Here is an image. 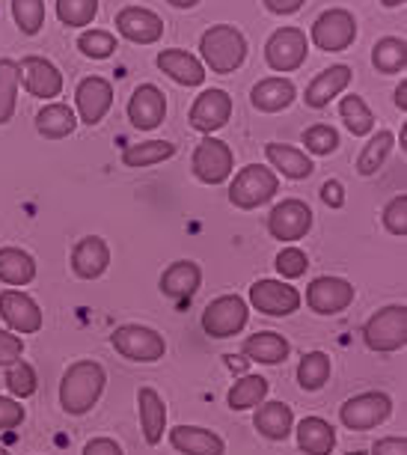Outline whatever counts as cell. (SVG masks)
I'll list each match as a JSON object with an SVG mask.
<instances>
[{
    "instance_id": "13",
    "label": "cell",
    "mask_w": 407,
    "mask_h": 455,
    "mask_svg": "<svg viewBox=\"0 0 407 455\" xmlns=\"http://www.w3.org/2000/svg\"><path fill=\"white\" fill-rule=\"evenodd\" d=\"M354 304V286L342 277H315L307 286V307L318 315H339Z\"/></svg>"
},
{
    "instance_id": "8",
    "label": "cell",
    "mask_w": 407,
    "mask_h": 455,
    "mask_svg": "<svg viewBox=\"0 0 407 455\" xmlns=\"http://www.w3.org/2000/svg\"><path fill=\"white\" fill-rule=\"evenodd\" d=\"M232 167H235V156L232 149L218 137H205L203 143L194 149V158H190V170L203 185H220L232 176Z\"/></svg>"
},
{
    "instance_id": "42",
    "label": "cell",
    "mask_w": 407,
    "mask_h": 455,
    "mask_svg": "<svg viewBox=\"0 0 407 455\" xmlns=\"http://www.w3.org/2000/svg\"><path fill=\"white\" fill-rule=\"evenodd\" d=\"M12 19L24 36H36L45 24V0H12Z\"/></svg>"
},
{
    "instance_id": "48",
    "label": "cell",
    "mask_w": 407,
    "mask_h": 455,
    "mask_svg": "<svg viewBox=\"0 0 407 455\" xmlns=\"http://www.w3.org/2000/svg\"><path fill=\"white\" fill-rule=\"evenodd\" d=\"M21 355H24L21 337H15L12 331H0V366H12L15 360H21Z\"/></svg>"
},
{
    "instance_id": "52",
    "label": "cell",
    "mask_w": 407,
    "mask_h": 455,
    "mask_svg": "<svg viewBox=\"0 0 407 455\" xmlns=\"http://www.w3.org/2000/svg\"><path fill=\"white\" fill-rule=\"evenodd\" d=\"M262 4L267 6V12H274V15H294L307 0H262Z\"/></svg>"
},
{
    "instance_id": "3",
    "label": "cell",
    "mask_w": 407,
    "mask_h": 455,
    "mask_svg": "<svg viewBox=\"0 0 407 455\" xmlns=\"http://www.w3.org/2000/svg\"><path fill=\"white\" fill-rule=\"evenodd\" d=\"M276 191H280V179L274 170H267L262 164H250L244 170H238L235 179L229 185V203L241 212H253L259 205L271 203Z\"/></svg>"
},
{
    "instance_id": "51",
    "label": "cell",
    "mask_w": 407,
    "mask_h": 455,
    "mask_svg": "<svg viewBox=\"0 0 407 455\" xmlns=\"http://www.w3.org/2000/svg\"><path fill=\"white\" fill-rule=\"evenodd\" d=\"M322 200H324L327 205H331V209H342V205H345V191H342V185H339V182H333V179H331V182H324V185H322Z\"/></svg>"
},
{
    "instance_id": "53",
    "label": "cell",
    "mask_w": 407,
    "mask_h": 455,
    "mask_svg": "<svg viewBox=\"0 0 407 455\" xmlns=\"http://www.w3.org/2000/svg\"><path fill=\"white\" fill-rule=\"evenodd\" d=\"M395 108L402 110V114L407 110V81H404V78H402V84L395 87Z\"/></svg>"
},
{
    "instance_id": "36",
    "label": "cell",
    "mask_w": 407,
    "mask_h": 455,
    "mask_svg": "<svg viewBox=\"0 0 407 455\" xmlns=\"http://www.w3.org/2000/svg\"><path fill=\"white\" fill-rule=\"evenodd\" d=\"M395 146V134L393 132H378L371 140L363 146L360 158H357V173L360 176H375L380 167H384L387 156Z\"/></svg>"
},
{
    "instance_id": "50",
    "label": "cell",
    "mask_w": 407,
    "mask_h": 455,
    "mask_svg": "<svg viewBox=\"0 0 407 455\" xmlns=\"http://www.w3.org/2000/svg\"><path fill=\"white\" fill-rule=\"evenodd\" d=\"M371 455H407V441L402 437H380L371 446Z\"/></svg>"
},
{
    "instance_id": "22",
    "label": "cell",
    "mask_w": 407,
    "mask_h": 455,
    "mask_svg": "<svg viewBox=\"0 0 407 455\" xmlns=\"http://www.w3.org/2000/svg\"><path fill=\"white\" fill-rule=\"evenodd\" d=\"M155 63H158L164 75H170V78L181 84V87H199V84L205 81V66L199 63L190 51H181V48L161 51Z\"/></svg>"
},
{
    "instance_id": "23",
    "label": "cell",
    "mask_w": 407,
    "mask_h": 455,
    "mask_svg": "<svg viewBox=\"0 0 407 455\" xmlns=\"http://www.w3.org/2000/svg\"><path fill=\"white\" fill-rule=\"evenodd\" d=\"M137 408H140V428L149 446H158L167 432V405L155 387H140L137 393Z\"/></svg>"
},
{
    "instance_id": "17",
    "label": "cell",
    "mask_w": 407,
    "mask_h": 455,
    "mask_svg": "<svg viewBox=\"0 0 407 455\" xmlns=\"http://www.w3.org/2000/svg\"><path fill=\"white\" fill-rule=\"evenodd\" d=\"M75 105L84 125H99L114 105V87H110V81L95 78V75L84 78L75 90Z\"/></svg>"
},
{
    "instance_id": "10",
    "label": "cell",
    "mask_w": 407,
    "mask_h": 455,
    "mask_svg": "<svg viewBox=\"0 0 407 455\" xmlns=\"http://www.w3.org/2000/svg\"><path fill=\"white\" fill-rule=\"evenodd\" d=\"M309 39L322 51H345L357 39V21L348 10H327L313 21Z\"/></svg>"
},
{
    "instance_id": "28",
    "label": "cell",
    "mask_w": 407,
    "mask_h": 455,
    "mask_svg": "<svg viewBox=\"0 0 407 455\" xmlns=\"http://www.w3.org/2000/svg\"><path fill=\"white\" fill-rule=\"evenodd\" d=\"M256 432L267 441H285L294 428V414L285 402H262L253 417Z\"/></svg>"
},
{
    "instance_id": "1",
    "label": "cell",
    "mask_w": 407,
    "mask_h": 455,
    "mask_svg": "<svg viewBox=\"0 0 407 455\" xmlns=\"http://www.w3.org/2000/svg\"><path fill=\"white\" fill-rule=\"evenodd\" d=\"M105 384L108 375L99 360H75L63 372V381H60V405H63L66 414L84 417L101 399Z\"/></svg>"
},
{
    "instance_id": "7",
    "label": "cell",
    "mask_w": 407,
    "mask_h": 455,
    "mask_svg": "<svg viewBox=\"0 0 407 455\" xmlns=\"http://www.w3.org/2000/svg\"><path fill=\"white\" fill-rule=\"evenodd\" d=\"M389 414H393V399L380 390L360 393V396L348 399L339 408L342 426L351 428V432H369V428H378L380 423H387Z\"/></svg>"
},
{
    "instance_id": "12",
    "label": "cell",
    "mask_w": 407,
    "mask_h": 455,
    "mask_svg": "<svg viewBox=\"0 0 407 455\" xmlns=\"http://www.w3.org/2000/svg\"><path fill=\"white\" fill-rule=\"evenodd\" d=\"M300 300H303L300 291L283 280H256L253 286H250V304H253L259 313L274 315V319L298 313Z\"/></svg>"
},
{
    "instance_id": "9",
    "label": "cell",
    "mask_w": 407,
    "mask_h": 455,
    "mask_svg": "<svg viewBox=\"0 0 407 455\" xmlns=\"http://www.w3.org/2000/svg\"><path fill=\"white\" fill-rule=\"evenodd\" d=\"M307 33L298 28H280L271 33V39L265 42V63L280 75H289L294 68L303 66L307 60Z\"/></svg>"
},
{
    "instance_id": "39",
    "label": "cell",
    "mask_w": 407,
    "mask_h": 455,
    "mask_svg": "<svg viewBox=\"0 0 407 455\" xmlns=\"http://www.w3.org/2000/svg\"><path fill=\"white\" fill-rule=\"evenodd\" d=\"M339 116L348 125V132L354 137H366L375 128V114L369 110V105L360 96H348L339 101Z\"/></svg>"
},
{
    "instance_id": "37",
    "label": "cell",
    "mask_w": 407,
    "mask_h": 455,
    "mask_svg": "<svg viewBox=\"0 0 407 455\" xmlns=\"http://www.w3.org/2000/svg\"><path fill=\"white\" fill-rule=\"evenodd\" d=\"M333 372V363L331 357L324 355V351H309V355H303L300 366H298V384L303 390H322L327 384V378Z\"/></svg>"
},
{
    "instance_id": "47",
    "label": "cell",
    "mask_w": 407,
    "mask_h": 455,
    "mask_svg": "<svg viewBox=\"0 0 407 455\" xmlns=\"http://www.w3.org/2000/svg\"><path fill=\"white\" fill-rule=\"evenodd\" d=\"M24 423V408L21 402H15L10 396H0V432H10Z\"/></svg>"
},
{
    "instance_id": "21",
    "label": "cell",
    "mask_w": 407,
    "mask_h": 455,
    "mask_svg": "<svg viewBox=\"0 0 407 455\" xmlns=\"http://www.w3.org/2000/svg\"><path fill=\"white\" fill-rule=\"evenodd\" d=\"M170 446L181 455H223L227 452L223 437L203 426H176L170 432Z\"/></svg>"
},
{
    "instance_id": "44",
    "label": "cell",
    "mask_w": 407,
    "mask_h": 455,
    "mask_svg": "<svg viewBox=\"0 0 407 455\" xmlns=\"http://www.w3.org/2000/svg\"><path fill=\"white\" fill-rule=\"evenodd\" d=\"M303 146H307V152H313V156H333V152L339 149V134H336V128L331 125H313L303 132Z\"/></svg>"
},
{
    "instance_id": "15",
    "label": "cell",
    "mask_w": 407,
    "mask_h": 455,
    "mask_svg": "<svg viewBox=\"0 0 407 455\" xmlns=\"http://www.w3.org/2000/svg\"><path fill=\"white\" fill-rule=\"evenodd\" d=\"M0 319L12 333H36L42 331V310L30 295L19 289L0 291Z\"/></svg>"
},
{
    "instance_id": "32",
    "label": "cell",
    "mask_w": 407,
    "mask_h": 455,
    "mask_svg": "<svg viewBox=\"0 0 407 455\" xmlns=\"http://www.w3.org/2000/svg\"><path fill=\"white\" fill-rule=\"evenodd\" d=\"M77 128V116L75 110L63 105V101H51L36 114V132L45 137V140H63Z\"/></svg>"
},
{
    "instance_id": "26",
    "label": "cell",
    "mask_w": 407,
    "mask_h": 455,
    "mask_svg": "<svg viewBox=\"0 0 407 455\" xmlns=\"http://www.w3.org/2000/svg\"><path fill=\"white\" fill-rule=\"evenodd\" d=\"M351 84V68L348 66H331V68H324L322 75H315L313 84L307 87V105L309 108H315V110H322L331 105V99H336L339 92L348 87Z\"/></svg>"
},
{
    "instance_id": "30",
    "label": "cell",
    "mask_w": 407,
    "mask_h": 455,
    "mask_svg": "<svg viewBox=\"0 0 407 455\" xmlns=\"http://www.w3.org/2000/svg\"><path fill=\"white\" fill-rule=\"evenodd\" d=\"M244 355L253 360V363H265V366H276L283 363L285 357H289V339L280 337V333L274 331H262V333H253V337L244 339Z\"/></svg>"
},
{
    "instance_id": "6",
    "label": "cell",
    "mask_w": 407,
    "mask_h": 455,
    "mask_svg": "<svg viewBox=\"0 0 407 455\" xmlns=\"http://www.w3.org/2000/svg\"><path fill=\"white\" fill-rule=\"evenodd\" d=\"M250 319L247 300L238 295H220L214 298L203 313V331L209 333L211 339H229L238 337L244 331V324Z\"/></svg>"
},
{
    "instance_id": "55",
    "label": "cell",
    "mask_w": 407,
    "mask_h": 455,
    "mask_svg": "<svg viewBox=\"0 0 407 455\" xmlns=\"http://www.w3.org/2000/svg\"><path fill=\"white\" fill-rule=\"evenodd\" d=\"M380 4H384V6H387V10H395V6H402V4H404V0H380Z\"/></svg>"
},
{
    "instance_id": "25",
    "label": "cell",
    "mask_w": 407,
    "mask_h": 455,
    "mask_svg": "<svg viewBox=\"0 0 407 455\" xmlns=\"http://www.w3.org/2000/svg\"><path fill=\"white\" fill-rule=\"evenodd\" d=\"M265 156L271 161L274 170H280L285 179L291 182H300V179L313 176V158L307 156L298 146H289V143H267L265 146Z\"/></svg>"
},
{
    "instance_id": "35",
    "label": "cell",
    "mask_w": 407,
    "mask_h": 455,
    "mask_svg": "<svg viewBox=\"0 0 407 455\" xmlns=\"http://www.w3.org/2000/svg\"><path fill=\"white\" fill-rule=\"evenodd\" d=\"M371 66L384 75H404L407 68V45L404 39H395V36H387L375 42L371 48Z\"/></svg>"
},
{
    "instance_id": "54",
    "label": "cell",
    "mask_w": 407,
    "mask_h": 455,
    "mask_svg": "<svg viewBox=\"0 0 407 455\" xmlns=\"http://www.w3.org/2000/svg\"><path fill=\"white\" fill-rule=\"evenodd\" d=\"M170 6H176V10H190V6H196L199 0H167Z\"/></svg>"
},
{
    "instance_id": "49",
    "label": "cell",
    "mask_w": 407,
    "mask_h": 455,
    "mask_svg": "<svg viewBox=\"0 0 407 455\" xmlns=\"http://www.w3.org/2000/svg\"><path fill=\"white\" fill-rule=\"evenodd\" d=\"M84 455H123V446H119L114 437H92V441L84 446Z\"/></svg>"
},
{
    "instance_id": "4",
    "label": "cell",
    "mask_w": 407,
    "mask_h": 455,
    "mask_svg": "<svg viewBox=\"0 0 407 455\" xmlns=\"http://www.w3.org/2000/svg\"><path fill=\"white\" fill-rule=\"evenodd\" d=\"M363 339L378 355H393L407 346V307L393 304L378 310L363 328Z\"/></svg>"
},
{
    "instance_id": "34",
    "label": "cell",
    "mask_w": 407,
    "mask_h": 455,
    "mask_svg": "<svg viewBox=\"0 0 407 455\" xmlns=\"http://www.w3.org/2000/svg\"><path fill=\"white\" fill-rule=\"evenodd\" d=\"M267 387H271V384H267L262 375H244V378H238V381L232 384L229 396H227L229 408L232 411L259 408L265 402V396H267Z\"/></svg>"
},
{
    "instance_id": "18",
    "label": "cell",
    "mask_w": 407,
    "mask_h": 455,
    "mask_svg": "<svg viewBox=\"0 0 407 455\" xmlns=\"http://www.w3.org/2000/svg\"><path fill=\"white\" fill-rule=\"evenodd\" d=\"M116 30L119 36L134 42V45H155L164 36V21L161 15L143 6H125L116 12Z\"/></svg>"
},
{
    "instance_id": "16",
    "label": "cell",
    "mask_w": 407,
    "mask_h": 455,
    "mask_svg": "<svg viewBox=\"0 0 407 455\" xmlns=\"http://www.w3.org/2000/svg\"><path fill=\"white\" fill-rule=\"evenodd\" d=\"M19 78L33 99H57L63 92V75L45 57H24L19 63Z\"/></svg>"
},
{
    "instance_id": "11",
    "label": "cell",
    "mask_w": 407,
    "mask_h": 455,
    "mask_svg": "<svg viewBox=\"0 0 407 455\" xmlns=\"http://www.w3.org/2000/svg\"><path fill=\"white\" fill-rule=\"evenodd\" d=\"M313 229V209L303 200H283L267 214V233L276 242H300Z\"/></svg>"
},
{
    "instance_id": "27",
    "label": "cell",
    "mask_w": 407,
    "mask_h": 455,
    "mask_svg": "<svg viewBox=\"0 0 407 455\" xmlns=\"http://www.w3.org/2000/svg\"><path fill=\"white\" fill-rule=\"evenodd\" d=\"M294 96H298V90L289 78H265L250 90V101L262 114H280L291 105Z\"/></svg>"
},
{
    "instance_id": "20",
    "label": "cell",
    "mask_w": 407,
    "mask_h": 455,
    "mask_svg": "<svg viewBox=\"0 0 407 455\" xmlns=\"http://www.w3.org/2000/svg\"><path fill=\"white\" fill-rule=\"evenodd\" d=\"M110 265V247L105 238L86 235L75 244L72 251V271L81 280H99Z\"/></svg>"
},
{
    "instance_id": "46",
    "label": "cell",
    "mask_w": 407,
    "mask_h": 455,
    "mask_svg": "<svg viewBox=\"0 0 407 455\" xmlns=\"http://www.w3.org/2000/svg\"><path fill=\"white\" fill-rule=\"evenodd\" d=\"M384 227H387V233H393V235H407V196H393V200L387 203V209H384Z\"/></svg>"
},
{
    "instance_id": "24",
    "label": "cell",
    "mask_w": 407,
    "mask_h": 455,
    "mask_svg": "<svg viewBox=\"0 0 407 455\" xmlns=\"http://www.w3.org/2000/svg\"><path fill=\"white\" fill-rule=\"evenodd\" d=\"M199 283H203V271L190 259L172 262L170 268L161 274V291L172 300H190L199 291Z\"/></svg>"
},
{
    "instance_id": "45",
    "label": "cell",
    "mask_w": 407,
    "mask_h": 455,
    "mask_svg": "<svg viewBox=\"0 0 407 455\" xmlns=\"http://www.w3.org/2000/svg\"><path fill=\"white\" fill-rule=\"evenodd\" d=\"M307 268H309V259L300 247H283V251L276 253V271H280L283 280H298L307 274Z\"/></svg>"
},
{
    "instance_id": "2",
    "label": "cell",
    "mask_w": 407,
    "mask_h": 455,
    "mask_svg": "<svg viewBox=\"0 0 407 455\" xmlns=\"http://www.w3.org/2000/svg\"><path fill=\"white\" fill-rule=\"evenodd\" d=\"M199 51H203L205 66L214 75H232L247 60V39L232 24H218V28H209L203 33Z\"/></svg>"
},
{
    "instance_id": "43",
    "label": "cell",
    "mask_w": 407,
    "mask_h": 455,
    "mask_svg": "<svg viewBox=\"0 0 407 455\" xmlns=\"http://www.w3.org/2000/svg\"><path fill=\"white\" fill-rule=\"evenodd\" d=\"M77 48L90 60H108L116 51V36L108 30H84L77 36Z\"/></svg>"
},
{
    "instance_id": "14",
    "label": "cell",
    "mask_w": 407,
    "mask_h": 455,
    "mask_svg": "<svg viewBox=\"0 0 407 455\" xmlns=\"http://www.w3.org/2000/svg\"><path fill=\"white\" fill-rule=\"evenodd\" d=\"M232 116V99L227 90H205L199 92V99L194 101L188 114L190 128L203 132L205 137H211L214 132H220Z\"/></svg>"
},
{
    "instance_id": "29",
    "label": "cell",
    "mask_w": 407,
    "mask_h": 455,
    "mask_svg": "<svg viewBox=\"0 0 407 455\" xmlns=\"http://www.w3.org/2000/svg\"><path fill=\"white\" fill-rule=\"evenodd\" d=\"M298 446L307 455H331L336 446V428L322 417H303L298 423Z\"/></svg>"
},
{
    "instance_id": "31",
    "label": "cell",
    "mask_w": 407,
    "mask_h": 455,
    "mask_svg": "<svg viewBox=\"0 0 407 455\" xmlns=\"http://www.w3.org/2000/svg\"><path fill=\"white\" fill-rule=\"evenodd\" d=\"M36 280V262L21 247H0V283L6 286H28Z\"/></svg>"
},
{
    "instance_id": "38",
    "label": "cell",
    "mask_w": 407,
    "mask_h": 455,
    "mask_svg": "<svg viewBox=\"0 0 407 455\" xmlns=\"http://www.w3.org/2000/svg\"><path fill=\"white\" fill-rule=\"evenodd\" d=\"M19 63L15 60H0V125H6L19 105Z\"/></svg>"
},
{
    "instance_id": "5",
    "label": "cell",
    "mask_w": 407,
    "mask_h": 455,
    "mask_svg": "<svg viewBox=\"0 0 407 455\" xmlns=\"http://www.w3.org/2000/svg\"><path fill=\"white\" fill-rule=\"evenodd\" d=\"M110 346L116 348V355H123L134 363H155L164 357L167 342L158 331L146 328V324H123L110 333Z\"/></svg>"
},
{
    "instance_id": "33",
    "label": "cell",
    "mask_w": 407,
    "mask_h": 455,
    "mask_svg": "<svg viewBox=\"0 0 407 455\" xmlns=\"http://www.w3.org/2000/svg\"><path fill=\"white\" fill-rule=\"evenodd\" d=\"M176 156V143L170 140H146V143H134L123 149V164L132 170H143V167H155L164 164Z\"/></svg>"
},
{
    "instance_id": "19",
    "label": "cell",
    "mask_w": 407,
    "mask_h": 455,
    "mask_svg": "<svg viewBox=\"0 0 407 455\" xmlns=\"http://www.w3.org/2000/svg\"><path fill=\"white\" fill-rule=\"evenodd\" d=\"M167 116V96L155 87V84H143L132 92V101H128V119H132L134 128L140 132H152L158 128Z\"/></svg>"
},
{
    "instance_id": "40",
    "label": "cell",
    "mask_w": 407,
    "mask_h": 455,
    "mask_svg": "<svg viewBox=\"0 0 407 455\" xmlns=\"http://www.w3.org/2000/svg\"><path fill=\"white\" fill-rule=\"evenodd\" d=\"M99 15V0H57V19L66 28H90Z\"/></svg>"
},
{
    "instance_id": "56",
    "label": "cell",
    "mask_w": 407,
    "mask_h": 455,
    "mask_svg": "<svg viewBox=\"0 0 407 455\" xmlns=\"http://www.w3.org/2000/svg\"><path fill=\"white\" fill-rule=\"evenodd\" d=\"M0 455H10V452H6V450H4V446H0Z\"/></svg>"
},
{
    "instance_id": "41",
    "label": "cell",
    "mask_w": 407,
    "mask_h": 455,
    "mask_svg": "<svg viewBox=\"0 0 407 455\" xmlns=\"http://www.w3.org/2000/svg\"><path fill=\"white\" fill-rule=\"evenodd\" d=\"M36 387H39L36 369H33L28 360H15L12 366H6V390H10L15 399L33 396Z\"/></svg>"
}]
</instances>
